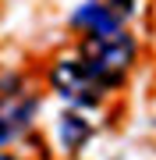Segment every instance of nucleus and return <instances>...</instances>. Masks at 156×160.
I'll use <instances>...</instances> for the list:
<instances>
[{"label":"nucleus","instance_id":"nucleus-1","mask_svg":"<svg viewBox=\"0 0 156 160\" xmlns=\"http://www.w3.org/2000/svg\"><path fill=\"white\" fill-rule=\"evenodd\" d=\"M82 61L92 68V75L106 89H114V86L124 82V75L135 61V39L124 32V25L114 29V32H103V36H85Z\"/></svg>","mask_w":156,"mask_h":160},{"label":"nucleus","instance_id":"nucleus-2","mask_svg":"<svg viewBox=\"0 0 156 160\" xmlns=\"http://www.w3.org/2000/svg\"><path fill=\"white\" fill-rule=\"evenodd\" d=\"M50 86H53V92L60 100L75 103V107H92L106 92V86L92 75V68L82 57H60L50 68Z\"/></svg>","mask_w":156,"mask_h":160},{"label":"nucleus","instance_id":"nucleus-3","mask_svg":"<svg viewBox=\"0 0 156 160\" xmlns=\"http://www.w3.org/2000/svg\"><path fill=\"white\" fill-rule=\"evenodd\" d=\"M35 118V96L21 89H4L0 92V146L14 142Z\"/></svg>","mask_w":156,"mask_h":160},{"label":"nucleus","instance_id":"nucleus-4","mask_svg":"<svg viewBox=\"0 0 156 160\" xmlns=\"http://www.w3.org/2000/svg\"><path fill=\"white\" fill-rule=\"evenodd\" d=\"M71 25L82 32V36H103V32H114L121 29V18H117L103 0H85V4L75 7L71 14Z\"/></svg>","mask_w":156,"mask_h":160},{"label":"nucleus","instance_id":"nucleus-5","mask_svg":"<svg viewBox=\"0 0 156 160\" xmlns=\"http://www.w3.org/2000/svg\"><path fill=\"white\" fill-rule=\"evenodd\" d=\"M89 135H92V125H89L82 114H75V110L60 114V121H57V139H60V146L68 149V153H78V149L89 142Z\"/></svg>","mask_w":156,"mask_h":160},{"label":"nucleus","instance_id":"nucleus-6","mask_svg":"<svg viewBox=\"0 0 156 160\" xmlns=\"http://www.w3.org/2000/svg\"><path fill=\"white\" fill-rule=\"evenodd\" d=\"M0 160H18V157H11V153H0Z\"/></svg>","mask_w":156,"mask_h":160}]
</instances>
